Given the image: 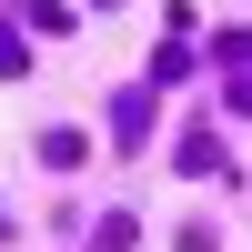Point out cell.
<instances>
[{
  "label": "cell",
  "mask_w": 252,
  "mask_h": 252,
  "mask_svg": "<svg viewBox=\"0 0 252 252\" xmlns=\"http://www.w3.org/2000/svg\"><path fill=\"white\" fill-rule=\"evenodd\" d=\"M0 71H20V40H10V31H0Z\"/></svg>",
  "instance_id": "cell-1"
}]
</instances>
